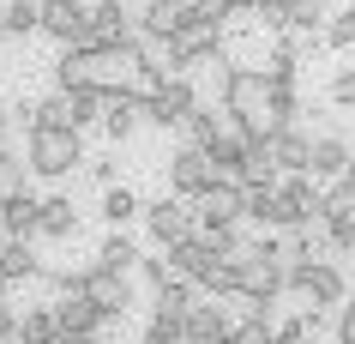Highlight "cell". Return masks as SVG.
<instances>
[{
  "label": "cell",
  "mask_w": 355,
  "mask_h": 344,
  "mask_svg": "<svg viewBox=\"0 0 355 344\" xmlns=\"http://www.w3.org/2000/svg\"><path fill=\"white\" fill-rule=\"evenodd\" d=\"M217 97H223V115L229 127L247 139H271V79H265V67H229L223 79H217Z\"/></svg>",
  "instance_id": "6da1fadb"
},
{
  "label": "cell",
  "mask_w": 355,
  "mask_h": 344,
  "mask_svg": "<svg viewBox=\"0 0 355 344\" xmlns=\"http://www.w3.org/2000/svg\"><path fill=\"white\" fill-rule=\"evenodd\" d=\"M85 163H91L85 157V133H73V127H31L24 133V170L37 181H67Z\"/></svg>",
  "instance_id": "7a4b0ae2"
},
{
  "label": "cell",
  "mask_w": 355,
  "mask_h": 344,
  "mask_svg": "<svg viewBox=\"0 0 355 344\" xmlns=\"http://www.w3.org/2000/svg\"><path fill=\"white\" fill-rule=\"evenodd\" d=\"M217 55H223V19H217V13H193V19L163 42V67H168V73L211 67Z\"/></svg>",
  "instance_id": "3957f363"
},
{
  "label": "cell",
  "mask_w": 355,
  "mask_h": 344,
  "mask_svg": "<svg viewBox=\"0 0 355 344\" xmlns=\"http://www.w3.org/2000/svg\"><path fill=\"white\" fill-rule=\"evenodd\" d=\"M139 224H145V236L168 254V248H181L187 236H199V211H193L187 199H175V193H163V199H145V218H139Z\"/></svg>",
  "instance_id": "277c9868"
},
{
  "label": "cell",
  "mask_w": 355,
  "mask_h": 344,
  "mask_svg": "<svg viewBox=\"0 0 355 344\" xmlns=\"http://www.w3.org/2000/svg\"><path fill=\"white\" fill-rule=\"evenodd\" d=\"M325 218V188L313 175H283L277 181V229H313Z\"/></svg>",
  "instance_id": "5b68a950"
},
{
  "label": "cell",
  "mask_w": 355,
  "mask_h": 344,
  "mask_svg": "<svg viewBox=\"0 0 355 344\" xmlns=\"http://www.w3.org/2000/svg\"><path fill=\"white\" fill-rule=\"evenodd\" d=\"M193 109H199V91H193L187 73H168L163 85L145 97V121H150V127H163V133H168V127H187Z\"/></svg>",
  "instance_id": "8992f818"
},
{
  "label": "cell",
  "mask_w": 355,
  "mask_h": 344,
  "mask_svg": "<svg viewBox=\"0 0 355 344\" xmlns=\"http://www.w3.org/2000/svg\"><path fill=\"white\" fill-rule=\"evenodd\" d=\"M217 181V170H211V157L199 151V145H175V157H168V193L175 199H199V193Z\"/></svg>",
  "instance_id": "52a82bcc"
},
{
  "label": "cell",
  "mask_w": 355,
  "mask_h": 344,
  "mask_svg": "<svg viewBox=\"0 0 355 344\" xmlns=\"http://www.w3.org/2000/svg\"><path fill=\"white\" fill-rule=\"evenodd\" d=\"M193 211H199V229H235L247 218V199L235 181H211L199 199H193Z\"/></svg>",
  "instance_id": "ba28073f"
},
{
  "label": "cell",
  "mask_w": 355,
  "mask_h": 344,
  "mask_svg": "<svg viewBox=\"0 0 355 344\" xmlns=\"http://www.w3.org/2000/svg\"><path fill=\"white\" fill-rule=\"evenodd\" d=\"M85 24H91V6L85 0H42V37H55L60 49H78L85 42Z\"/></svg>",
  "instance_id": "9c48e42d"
},
{
  "label": "cell",
  "mask_w": 355,
  "mask_h": 344,
  "mask_svg": "<svg viewBox=\"0 0 355 344\" xmlns=\"http://www.w3.org/2000/svg\"><path fill=\"white\" fill-rule=\"evenodd\" d=\"M265 157H271V170H277V175H307V163H313V133L277 127V133L265 139Z\"/></svg>",
  "instance_id": "30bf717a"
},
{
  "label": "cell",
  "mask_w": 355,
  "mask_h": 344,
  "mask_svg": "<svg viewBox=\"0 0 355 344\" xmlns=\"http://www.w3.org/2000/svg\"><path fill=\"white\" fill-rule=\"evenodd\" d=\"M349 163H355V145L343 133H313V163H307V175H313L319 188H325V181H343Z\"/></svg>",
  "instance_id": "8fae6325"
},
{
  "label": "cell",
  "mask_w": 355,
  "mask_h": 344,
  "mask_svg": "<svg viewBox=\"0 0 355 344\" xmlns=\"http://www.w3.org/2000/svg\"><path fill=\"white\" fill-rule=\"evenodd\" d=\"M37 218H42V199L31 188L12 193L6 206H0V242H37Z\"/></svg>",
  "instance_id": "7c38bea8"
},
{
  "label": "cell",
  "mask_w": 355,
  "mask_h": 344,
  "mask_svg": "<svg viewBox=\"0 0 355 344\" xmlns=\"http://www.w3.org/2000/svg\"><path fill=\"white\" fill-rule=\"evenodd\" d=\"M55 320H60V332H78V338H103L109 314H103L91 296H55Z\"/></svg>",
  "instance_id": "4fadbf2b"
},
{
  "label": "cell",
  "mask_w": 355,
  "mask_h": 344,
  "mask_svg": "<svg viewBox=\"0 0 355 344\" xmlns=\"http://www.w3.org/2000/svg\"><path fill=\"white\" fill-rule=\"evenodd\" d=\"M85 296H91V302L103 308V314H109V326H114V320H127V308H132V284L121 278V272H103V266L91 272Z\"/></svg>",
  "instance_id": "5bb4252c"
},
{
  "label": "cell",
  "mask_w": 355,
  "mask_h": 344,
  "mask_svg": "<svg viewBox=\"0 0 355 344\" xmlns=\"http://www.w3.org/2000/svg\"><path fill=\"white\" fill-rule=\"evenodd\" d=\"M229 332H235V320H229V308L223 302H199L187 308V344H223Z\"/></svg>",
  "instance_id": "9a60e30c"
},
{
  "label": "cell",
  "mask_w": 355,
  "mask_h": 344,
  "mask_svg": "<svg viewBox=\"0 0 355 344\" xmlns=\"http://www.w3.org/2000/svg\"><path fill=\"white\" fill-rule=\"evenodd\" d=\"M73 236H78V206L67 193H49L37 218V242H73Z\"/></svg>",
  "instance_id": "2e32d148"
},
{
  "label": "cell",
  "mask_w": 355,
  "mask_h": 344,
  "mask_svg": "<svg viewBox=\"0 0 355 344\" xmlns=\"http://www.w3.org/2000/svg\"><path fill=\"white\" fill-rule=\"evenodd\" d=\"M139 121H145V97H132V91L109 97V109H103V133H109L114 145H127V139L139 133Z\"/></svg>",
  "instance_id": "e0dca14e"
},
{
  "label": "cell",
  "mask_w": 355,
  "mask_h": 344,
  "mask_svg": "<svg viewBox=\"0 0 355 344\" xmlns=\"http://www.w3.org/2000/svg\"><path fill=\"white\" fill-rule=\"evenodd\" d=\"M96 266H103V272H121V278H132V272L145 266V248L132 242L127 229H109V236H103V248H96Z\"/></svg>",
  "instance_id": "ac0fdd59"
},
{
  "label": "cell",
  "mask_w": 355,
  "mask_h": 344,
  "mask_svg": "<svg viewBox=\"0 0 355 344\" xmlns=\"http://www.w3.org/2000/svg\"><path fill=\"white\" fill-rule=\"evenodd\" d=\"M0 278H6V284H31V278H42L37 242H0Z\"/></svg>",
  "instance_id": "d6986e66"
},
{
  "label": "cell",
  "mask_w": 355,
  "mask_h": 344,
  "mask_svg": "<svg viewBox=\"0 0 355 344\" xmlns=\"http://www.w3.org/2000/svg\"><path fill=\"white\" fill-rule=\"evenodd\" d=\"M96 260H42V284H55V296H85Z\"/></svg>",
  "instance_id": "ffe728a7"
},
{
  "label": "cell",
  "mask_w": 355,
  "mask_h": 344,
  "mask_svg": "<svg viewBox=\"0 0 355 344\" xmlns=\"http://www.w3.org/2000/svg\"><path fill=\"white\" fill-rule=\"evenodd\" d=\"M139 218H145V199H139L127 181L103 188V224H109V229H127V224H139Z\"/></svg>",
  "instance_id": "44dd1931"
},
{
  "label": "cell",
  "mask_w": 355,
  "mask_h": 344,
  "mask_svg": "<svg viewBox=\"0 0 355 344\" xmlns=\"http://www.w3.org/2000/svg\"><path fill=\"white\" fill-rule=\"evenodd\" d=\"M60 320H55V302H37V308H19V344H55Z\"/></svg>",
  "instance_id": "7402d4cb"
},
{
  "label": "cell",
  "mask_w": 355,
  "mask_h": 344,
  "mask_svg": "<svg viewBox=\"0 0 355 344\" xmlns=\"http://www.w3.org/2000/svg\"><path fill=\"white\" fill-rule=\"evenodd\" d=\"M223 127H229V115H217L211 103H199V109L187 115V127H181V145H199V151H205V145L223 133Z\"/></svg>",
  "instance_id": "603a6c76"
},
{
  "label": "cell",
  "mask_w": 355,
  "mask_h": 344,
  "mask_svg": "<svg viewBox=\"0 0 355 344\" xmlns=\"http://www.w3.org/2000/svg\"><path fill=\"white\" fill-rule=\"evenodd\" d=\"M139 344H187V314H168V308H150Z\"/></svg>",
  "instance_id": "cb8c5ba5"
},
{
  "label": "cell",
  "mask_w": 355,
  "mask_h": 344,
  "mask_svg": "<svg viewBox=\"0 0 355 344\" xmlns=\"http://www.w3.org/2000/svg\"><path fill=\"white\" fill-rule=\"evenodd\" d=\"M0 24H6V37L42 31V0H6V6H0Z\"/></svg>",
  "instance_id": "d4e9b609"
},
{
  "label": "cell",
  "mask_w": 355,
  "mask_h": 344,
  "mask_svg": "<svg viewBox=\"0 0 355 344\" xmlns=\"http://www.w3.org/2000/svg\"><path fill=\"white\" fill-rule=\"evenodd\" d=\"M319 248H325V236H313V229H283V236H277V260H283V266L319 260Z\"/></svg>",
  "instance_id": "484cf974"
},
{
  "label": "cell",
  "mask_w": 355,
  "mask_h": 344,
  "mask_svg": "<svg viewBox=\"0 0 355 344\" xmlns=\"http://www.w3.org/2000/svg\"><path fill=\"white\" fill-rule=\"evenodd\" d=\"M319 236H325V248L349 254L355 248V211H325V218H319Z\"/></svg>",
  "instance_id": "4316f807"
},
{
  "label": "cell",
  "mask_w": 355,
  "mask_h": 344,
  "mask_svg": "<svg viewBox=\"0 0 355 344\" xmlns=\"http://www.w3.org/2000/svg\"><path fill=\"white\" fill-rule=\"evenodd\" d=\"M37 127H73L78 133V121H73V91H49L37 103Z\"/></svg>",
  "instance_id": "83f0119b"
},
{
  "label": "cell",
  "mask_w": 355,
  "mask_h": 344,
  "mask_svg": "<svg viewBox=\"0 0 355 344\" xmlns=\"http://www.w3.org/2000/svg\"><path fill=\"white\" fill-rule=\"evenodd\" d=\"M301 85H271V133L277 127H301Z\"/></svg>",
  "instance_id": "f1b7e54d"
},
{
  "label": "cell",
  "mask_w": 355,
  "mask_h": 344,
  "mask_svg": "<svg viewBox=\"0 0 355 344\" xmlns=\"http://www.w3.org/2000/svg\"><path fill=\"white\" fill-rule=\"evenodd\" d=\"M325 0H295V13H289V24H295L301 37H325Z\"/></svg>",
  "instance_id": "f546056e"
},
{
  "label": "cell",
  "mask_w": 355,
  "mask_h": 344,
  "mask_svg": "<svg viewBox=\"0 0 355 344\" xmlns=\"http://www.w3.org/2000/svg\"><path fill=\"white\" fill-rule=\"evenodd\" d=\"M325 49H337V55H343V49H355V6H343V13H331V19H325Z\"/></svg>",
  "instance_id": "4dcf8cb0"
},
{
  "label": "cell",
  "mask_w": 355,
  "mask_h": 344,
  "mask_svg": "<svg viewBox=\"0 0 355 344\" xmlns=\"http://www.w3.org/2000/svg\"><path fill=\"white\" fill-rule=\"evenodd\" d=\"M139 278H145V290L157 296V290H168L175 278H181V272H175V260L163 254V260H145V266H139Z\"/></svg>",
  "instance_id": "1f68e13d"
},
{
  "label": "cell",
  "mask_w": 355,
  "mask_h": 344,
  "mask_svg": "<svg viewBox=\"0 0 355 344\" xmlns=\"http://www.w3.org/2000/svg\"><path fill=\"white\" fill-rule=\"evenodd\" d=\"M331 109H355V67H337V79H331Z\"/></svg>",
  "instance_id": "d6a6232c"
},
{
  "label": "cell",
  "mask_w": 355,
  "mask_h": 344,
  "mask_svg": "<svg viewBox=\"0 0 355 344\" xmlns=\"http://www.w3.org/2000/svg\"><path fill=\"white\" fill-rule=\"evenodd\" d=\"M331 344H355V302H343L331 314Z\"/></svg>",
  "instance_id": "836d02e7"
},
{
  "label": "cell",
  "mask_w": 355,
  "mask_h": 344,
  "mask_svg": "<svg viewBox=\"0 0 355 344\" xmlns=\"http://www.w3.org/2000/svg\"><path fill=\"white\" fill-rule=\"evenodd\" d=\"M307 338H313V332H307L301 314H295V320H277V332H271V344H307Z\"/></svg>",
  "instance_id": "e575fe53"
},
{
  "label": "cell",
  "mask_w": 355,
  "mask_h": 344,
  "mask_svg": "<svg viewBox=\"0 0 355 344\" xmlns=\"http://www.w3.org/2000/svg\"><path fill=\"white\" fill-rule=\"evenodd\" d=\"M0 344H19V308L0 302Z\"/></svg>",
  "instance_id": "d590c367"
},
{
  "label": "cell",
  "mask_w": 355,
  "mask_h": 344,
  "mask_svg": "<svg viewBox=\"0 0 355 344\" xmlns=\"http://www.w3.org/2000/svg\"><path fill=\"white\" fill-rule=\"evenodd\" d=\"M85 170H91L96 181H103V188H114V163H109V157H91V163H85Z\"/></svg>",
  "instance_id": "8d00e7d4"
},
{
  "label": "cell",
  "mask_w": 355,
  "mask_h": 344,
  "mask_svg": "<svg viewBox=\"0 0 355 344\" xmlns=\"http://www.w3.org/2000/svg\"><path fill=\"white\" fill-rule=\"evenodd\" d=\"M12 127H19V121H12V103H0V145L12 139Z\"/></svg>",
  "instance_id": "74e56055"
},
{
  "label": "cell",
  "mask_w": 355,
  "mask_h": 344,
  "mask_svg": "<svg viewBox=\"0 0 355 344\" xmlns=\"http://www.w3.org/2000/svg\"><path fill=\"white\" fill-rule=\"evenodd\" d=\"M253 6H259V0H223V13H229V19H235V13H253Z\"/></svg>",
  "instance_id": "f35d334b"
},
{
  "label": "cell",
  "mask_w": 355,
  "mask_h": 344,
  "mask_svg": "<svg viewBox=\"0 0 355 344\" xmlns=\"http://www.w3.org/2000/svg\"><path fill=\"white\" fill-rule=\"evenodd\" d=\"M55 344H96V338H78V332H55Z\"/></svg>",
  "instance_id": "ab89813d"
},
{
  "label": "cell",
  "mask_w": 355,
  "mask_h": 344,
  "mask_svg": "<svg viewBox=\"0 0 355 344\" xmlns=\"http://www.w3.org/2000/svg\"><path fill=\"white\" fill-rule=\"evenodd\" d=\"M0 49H6V24H0Z\"/></svg>",
  "instance_id": "60d3db41"
},
{
  "label": "cell",
  "mask_w": 355,
  "mask_h": 344,
  "mask_svg": "<svg viewBox=\"0 0 355 344\" xmlns=\"http://www.w3.org/2000/svg\"><path fill=\"white\" fill-rule=\"evenodd\" d=\"M223 344H235V332H229V338H223Z\"/></svg>",
  "instance_id": "b9f144b4"
},
{
  "label": "cell",
  "mask_w": 355,
  "mask_h": 344,
  "mask_svg": "<svg viewBox=\"0 0 355 344\" xmlns=\"http://www.w3.org/2000/svg\"><path fill=\"white\" fill-rule=\"evenodd\" d=\"M96 344H109V338H96Z\"/></svg>",
  "instance_id": "7bdbcfd3"
}]
</instances>
